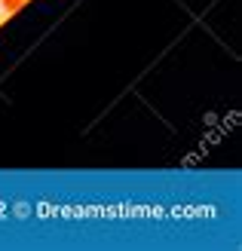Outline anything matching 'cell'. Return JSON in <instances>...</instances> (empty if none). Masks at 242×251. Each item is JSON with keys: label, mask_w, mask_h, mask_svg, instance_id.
Masks as SVG:
<instances>
[{"label": "cell", "mask_w": 242, "mask_h": 251, "mask_svg": "<svg viewBox=\"0 0 242 251\" xmlns=\"http://www.w3.org/2000/svg\"><path fill=\"white\" fill-rule=\"evenodd\" d=\"M0 6H3L6 12H16V9L25 6V0H0Z\"/></svg>", "instance_id": "obj_1"}]
</instances>
